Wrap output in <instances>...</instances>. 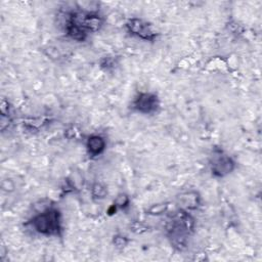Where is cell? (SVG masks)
I'll use <instances>...</instances> for the list:
<instances>
[{
	"label": "cell",
	"mask_w": 262,
	"mask_h": 262,
	"mask_svg": "<svg viewBox=\"0 0 262 262\" xmlns=\"http://www.w3.org/2000/svg\"><path fill=\"white\" fill-rule=\"evenodd\" d=\"M194 219L189 212L178 209L169 216L165 225L166 237L170 245L177 251H183L193 233Z\"/></svg>",
	"instance_id": "obj_1"
},
{
	"label": "cell",
	"mask_w": 262,
	"mask_h": 262,
	"mask_svg": "<svg viewBox=\"0 0 262 262\" xmlns=\"http://www.w3.org/2000/svg\"><path fill=\"white\" fill-rule=\"evenodd\" d=\"M28 224L38 235L45 237H61V213L54 207H46L33 216Z\"/></svg>",
	"instance_id": "obj_2"
},
{
	"label": "cell",
	"mask_w": 262,
	"mask_h": 262,
	"mask_svg": "<svg viewBox=\"0 0 262 262\" xmlns=\"http://www.w3.org/2000/svg\"><path fill=\"white\" fill-rule=\"evenodd\" d=\"M236 161L221 149H214L209 160V167L212 176L223 178L232 174L236 169Z\"/></svg>",
	"instance_id": "obj_3"
},
{
	"label": "cell",
	"mask_w": 262,
	"mask_h": 262,
	"mask_svg": "<svg viewBox=\"0 0 262 262\" xmlns=\"http://www.w3.org/2000/svg\"><path fill=\"white\" fill-rule=\"evenodd\" d=\"M125 28L131 36L137 37L143 41L154 42L158 37V33L154 29L153 25L140 18L129 19L125 24Z\"/></svg>",
	"instance_id": "obj_4"
},
{
	"label": "cell",
	"mask_w": 262,
	"mask_h": 262,
	"mask_svg": "<svg viewBox=\"0 0 262 262\" xmlns=\"http://www.w3.org/2000/svg\"><path fill=\"white\" fill-rule=\"evenodd\" d=\"M131 110L142 115H154L160 107L159 96L154 92H140L131 103Z\"/></svg>",
	"instance_id": "obj_5"
},
{
	"label": "cell",
	"mask_w": 262,
	"mask_h": 262,
	"mask_svg": "<svg viewBox=\"0 0 262 262\" xmlns=\"http://www.w3.org/2000/svg\"><path fill=\"white\" fill-rule=\"evenodd\" d=\"M176 203L178 209L190 213L191 211L198 210L201 207L202 199L198 191L188 190V191H183L177 195Z\"/></svg>",
	"instance_id": "obj_6"
},
{
	"label": "cell",
	"mask_w": 262,
	"mask_h": 262,
	"mask_svg": "<svg viewBox=\"0 0 262 262\" xmlns=\"http://www.w3.org/2000/svg\"><path fill=\"white\" fill-rule=\"evenodd\" d=\"M85 148L90 158H97L105 153L107 149V141L101 135H91L86 140Z\"/></svg>",
	"instance_id": "obj_7"
},
{
	"label": "cell",
	"mask_w": 262,
	"mask_h": 262,
	"mask_svg": "<svg viewBox=\"0 0 262 262\" xmlns=\"http://www.w3.org/2000/svg\"><path fill=\"white\" fill-rule=\"evenodd\" d=\"M108 194V188L101 182H95L91 186V195L92 199L95 201L104 200Z\"/></svg>",
	"instance_id": "obj_8"
},
{
	"label": "cell",
	"mask_w": 262,
	"mask_h": 262,
	"mask_svg": "<svg viewBox=\"0 0 262 262\" xmlns=\"http://www.w3.org/2000/svg\"><path fill=\"white\" fill-rule=\"evenodd\" d=\"M129 204H130L129 195L124 193V192L119 193L116 196V199H115V201L113 203V205L117 208V210H124L127 207H129Z\"/></svg>",
	"instance_id": "obj_9"
},
{
	"label": "cell",
	"mask_w": 262,
	"mask_h": 262,
	"mask_svg": "<svg viewBox=\"0 0 262 262\" xmlns=\"http://www.w3.org/2000/svg\"><path fill=\"white\" fill-rule=\"evenodd\" d=\"M118 64V58L114 55H107L101 59V68L105 71H111L115 69Z\"/></svg>",
	"instance_id": "obj_10"
},
{
	"label": "cell",
	"mask_w": 262,
	"mask_h": 262,
	"mask_svg": "<svg viewBox=\"0 0 262 262\" xmlns=\"http://www.w3.org/2000/svg\"><path fill=\"white\" fill-rule=\"evenodd\" d=\"M168 208H169L168 203L155 204L150 207V209L147 211V214L153 215V216H159V215L166 213L168 211Z\"/></svg>",
	"instance_id": "obj_11"
},
{
	"label": "cell",
	"mask_w": 262,
	"mask_h": 262,
	"mask_svg": "<svg viewBox=\"0 0 262 262\" xmlns=\"http://www.w3.org/2000/svg\"><path fill=\"white\" fill-rule=\"evenodd\" d=\"M148 228L149 227L144 222L141 221H135L130 224V231L137 235H141L148 232Z\"/></svg>",
	"instance_id": "obj_12"
},
{
	"label": "cell",
	"mask_w": 262,
	"mask_h": 262,
	"mask_svg": "<svg viewBox=\"0 0 262 262\" xmlns=\"http://www.w3.org/2000/svg\"><path fill=\"white\" fill-rule=\"evenodd\" d=\"M129 243V240L127 239L126 236H123V235H116L114 236L113 238V244L114 246L119 249V250H123L124 248L127 247Z\"/></svg>",
	"instance_id": "obj_13"
},
{
	"label": "cell",
	"mask_w": 262,
	"mask_h": 262,
	"mask_svg": "<svg viewBox=\"0 0 262 262\" xmlns=\"http://www.w3.org/2000/svg\"><path fill=\"white\" fill-rule=\"evenodd\" d=\"M15 188V183L12 179H6L3 181V189L7 191H12Z\"/></svg>",
	"instance_id": "obj_14"
}]
</instances>
